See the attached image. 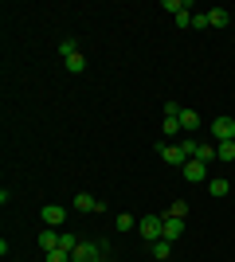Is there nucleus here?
Returning a JSON list of instances; mask_svg holds the SVG:
<instances>
[{
    "mask_svg": "<svg viewBox=\"0 0 235 262\" xmlns=\"http://www.w3.org/2000/svg\"><path fill=\"white\" fill-rule=\"evenodd\" d=\"M106 254H110L106 243H78L75 254H71V262H106Z\"/></svg>",
    "mask_w": 235,
    "mask_h": 262,
    "instance_id": "1",
    "label": "nucleus"
},
{
    "mask_svg": "<svg viewBox=\"0 0 235 262\" xmlns=\"http://www.w3.org/2000/svg\"><path fill=\"white\" fill-rule=\"evenodd\" d=\"M137 235H141L145 243L165 239V219H161V215H141V219H137Z\"/></svg>",
    "mask_w": 235,
    "mask_h": 262,
    "instance_id": "2",
    "label": "nucleus"
},
{
    "mask_svg": "<svg viewBox=\"0 0 235 262\" xmlns=\"http://www.w3.org/2000/svg\"><path fill=\"white\" fill-rule=\"evenodd\" d=\"M180 176H184L188 184H208V180H212V176H208V164H204V161H196V157H192V161H184Z\"/></svg>",
    "mask_w": 235,
    "mask_h": 262,
    "instance_id": "3",
    "label": "nucleus"
},
{
    "mask_svg": "<svg viewBox=\"0 0 235 262\" xmlns=\"http://www.w3.org/2000/svg\"><path fill=\"white\" fill-rule=\"evenodd\" d=\"M212 137H216L220 145H224V141H235V118H224V114H220V118L212 121Z\"/></svg>",
    "mask_w": 235,
    "mask_h": 262,
    "instance_id": "4",
    "label": "nucleus"
},
{
    "mask_svg": "<svg viewBox=\"0 0 235 262\" xmlns=\"http://www.w3.org/2000/svg\"><path fill=\"white\" fill-rule=\"evenodd\" d=\"M39 219H44L47 227H63V219H67V208H59V204H44V208H39Z\"/></svg>",
    "mask_w": 235,
    "mask_h": 262,
    "instance_id": "5",
    "label": "nucleus"
},
{
    "mask_svg": "<svg viewBox=\"0 0 235 262\" xmlns=\"http://www.w3.org/2000/svg\"><path fill=\"white\" fill-rule=\"evenodd\" d=\"M157 153L165 157V164H173V168H184V161H188V157L180 153V145H165V141H161V145H157Z\"/></svg>",
    "mask_w": 235,
    "mask_h": 262,
    "instance_id": "6",
    "label": "nucleus"
},
{
    "mask_svg": "<svg viewBox=\"0 0 235 262\" xmlns=\"http://www.w3.org/2000/svg\"><path fill=\"white\" fill-rule=\"evenodd\" d=\"M71 208H75V211H102V208H106V200H94L90 192H78V196L71 200Z\"/></svg>",
    "mask_w": 235,
    "mask_h": 262,
    "instance_id": "7",
    "label": "nucleus"
},
{
    "mask_svg": "<svg viewBox=\"0 0 235 262\" xmlns=\"http://www.w3.org/2000/svg\"><path fill=\"white\" fill-rule=\"evenodd\" d=\"M161 219H165V239L177 243L180 235H184V219H180V215H161Z\"/></svg>",
    "mask_w": 235,
    "mask_h": 262,
    "instance_id": "8",
    "label": "nucleus"
},
{
    "mask_svg": "<svg viewBox=\"0 0 235 262\" xmlns=\"http://www.w3.org/2000/svg\"><path fill=\"white\" fill-rule=\"evenodd\" d=\"M63 63H67V71H71V75H82V71H87V55H82V51H75V55H67Z\"/></svg>",
    "mask_w": 235,
    "mask_h": 262,
    "instance_id": "9",
    "label": "nucleus"
},
{
    "mask_svg": "<svg viewBox=\"0 0 235 262\" xmlns=\"http://www.w3.org/2000/svg\"><path fill=\"white\" fill-rule=\"evenodd\" d=\"M39 251H59V231H39Z\"/></svg>",
    "mask_w": 235,
    "mask_h": 262,
    "instance_id": "10",
    "label": "nucleus"
},
{
    "mask_svg": "<svg viewBox=\"0 0 235 262\" xmlns=\"http://www.w3.org/2000/svg\"><path fill=\"white\" fill-rule=\"evenodd\" d=\"M180 129H184V133L200 129V114H196V110H180Z\"/></svg>",
    "mask_w": 235,
    "mask_h": 262,
    "instance_id": "11",
    "label": "nucleus"
},
{
    "mask_svg": "<svg viewBox=\"0 0 235 262\" xmlns=\"http://www.w3.org/2000/svg\"><path fill=\"white\" fill-rule=\"evenodd\" d=\"M196 161L212 164V161H216V145H208V141H196Z\"/></svg>",
    "mask_w": 235,
    "mask_h": 262,
    "instance_id": "12",
    "label": "nucleus"
},
{
    "mask_svg": "<svg viewBox=\"0 0 235 262\" xmlns=\"http://www.w3.org/2000/svg\"><path fill=\"white\" fill-rule=\"evenodd\" d=\"M208 192H212V196H227V192H231V184H227L224 176H212V180H208Z\"/></svg>",
    "mask_w": 235,
    "mask_h": 262,
    "instance_id": "13",
    "label": "nucleus"
},
{
    "mask_svg": "<svg viewBox=\"0 0 235 262\" xmlns=\"http://www.w3.org/2000/svg\"><path fill=\"white\" fill-rule=\"evenodd\" d=\"M216 161H235V141H224V145H216Z\"/></svg>",
    "mask_w": 235,
    "mask_h": 262,
    "instance_id": "14",
    "label": "nucleus"
},
{
    "mask_svg": "<svg viewBox=\"0 0 235 262\" xmlns=\"http://www.w3.org/2000/svg\"><path fill=\"white\" fill-rule=\"evenodd\" d=\"M208 24L212 28H227V8H208Z\"/></svg>",
    "mask_w": 235,
    "mask_h": 262,
    "instance_id": "15",
    "label": "nucleus"
},
{
    "mask_svg": "<svg viewBox=\"0 0 235 262\" xmlns=\"http://www.w3.org/2000/svg\"><path fill=\"white\" fill-rule=\"evenodd\" d=\"M180 133H184V129H180V114H177V118L165 114V137H180Z\"/></svg>",
    "mask_w": 235,
    "mask_h": 262,
    "instance_id": "16",
    "label": "nucleus"
},
{
    "mask_svg": "<svg viewBox=\"0 0 235 262\" xmlns=\"http://www.w3.org/2000/svg\"><path fill=\"white\" fill-rule=\"evenodd\" d=\"M149 247H153V258H168V254H173V243L168 239H157V243H149Z\"/></svg>",
    "mask_w": 235,
    "mask_h": 262,
    "instance_id": "17",
    "label": "nucleus"
},
{
    "mask_svg": "<svg viewBox=\"0 0 235 262\" xmlns=\"http://www.w3.org/2000/svg\"><path fill=\"white\" fill-rule=\"evenodd\" d=\"M165 12L180 16V12H192V4H188V0H165Z\"/></svg>",
    "mask_w": 235,
    "mask_h": 262,
    "instance_id": "18",
    "label": "nucleus"
},
{
    "mask_svg": "<svg viewBox=\"0 0 235 262\" xmlns=\"http://www.w3.org/2000/svg\"><path fill=\"white\" fill-rule=\"evenodd\" d=\"M165 215H180V219H184V215H188V204H184V200H173V204L165 208Z\"/></svg>",
    "mask_w": 235,
    "mask_h": 262,
    "instance_id": "19",
    "label": "nucleus"
},
{
    "mask_svg": "<svg viewBox=\"0 0 235 262\" xmlns=\"http://www.w3.org/2000/svg\"><path fill=\"white\" fill-rule=\"evenodd\" d=\"M114 227H118V231H134L137 223H134V215H130V211H122V215L114 219Z\"/></svg>",
    "mask_w": 235,
    "mask_h": 262,
    "instance_id": "20",
    "label": "nucleus"
},
{
    "mask_svg": "<svg viewBox=\"0 0 235 262\" xmlns=\"http://www.w3.org/2000/svg\"><path fill=\"white\" fill-rule=\"evenodd\" d=\"M44 262H71V251H63V247H59V251H47Z\"/></svg>",
    "mask_w": 235,
    "mask_h": 262,
    "instance_id": "21",
    "label": "nucleus"
},
{
    "mask_svg": "<svg viewBox=\"0 0 235 262\" xmlns=\"http://www.w3.org/2000/svg\"><path fill=\"white\" fill-rule=\"evenodd\" d=\"M59 247H63V251H71V254H75L78 239H75V235H71V231H63V235H59Z\"/></svg>",
    "mask_w": 235,
    "mask_h": 262,
    "instance_id": "22",
    "label": "nucleus"
},
{
    "mask_svg": "<svg viewBox=\"0 0 235 262\" xmlns=\"http://www.w3.org/2000/svg\"><path fill=\"white\" fill-rule=\"evenodd\" d=\"M192 28H196V32H204V28H212V24H208V12H196V16H192Z\"/></svg>",
    "mask_w": 235,
    "mask_h": 262,
    "instance_id": "23",
    "label": "nucleus"
},
{
    "mask_svg": "<svg viewBox=\"0 0 235 262\" xmlns=\"http://www.w3.org/2000/svg\"><path fill=\"white\" fill-rule=\"evenodd\" d=\"M75 51H78L75 39H63V43H59V55H63V59H67V55H75Z\"/></svg>",
    "mask_w": 235,
    "mask_h": 262,
    "instance_id": "24",
    "label": "nucleus"
},
{
    "mask_svg": "<svg viewBox=\"0 0 235 262\" xmlns=\"http://www.w3.org/2000/svg\"><path fill=\"white\" fill-rule=\"evenodd\" d=\"M177 20V28H192V12H180V16H173Z\"/></svg>",
    "mask_w": 235,
    "mask_h": 262,
    "instance_id": "25",
    "label": "nucleus"
},
{
    "mask_svg": "<svg viewBox=\"0 0 235 262\" xmlns=\"http://www.w3.org/2000/svg\"><path fill=\"white\" fill-rule=\"evenodd\" d=\"M153 262H168V258H153Z\"/></svg>",
    "mask_w": 235,
    "mask_h": 262,
    "instance_id": "26",
    "label": "nucleus"
}]
</instances>
